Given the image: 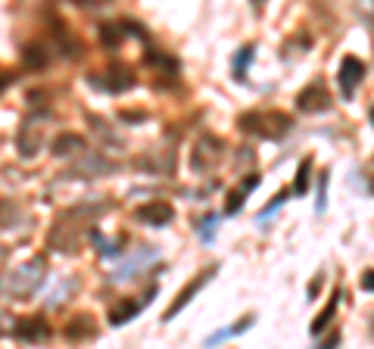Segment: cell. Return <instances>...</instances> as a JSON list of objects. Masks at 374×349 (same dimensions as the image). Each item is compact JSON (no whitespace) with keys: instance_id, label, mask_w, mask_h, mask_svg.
<instances>
[{"instance_id":"obj_1","label":"cell","mask_w":374,"mask_h":349,"mask_svg":"<svg viewBox=\"0 0 374 349\" xmlns=\"http://www.w3.org/2000/svg\"><path fill=\"white\" fill-rule=\"evenodd\" d=\"M237 125H241V131H246V134H256V138H266V141H278L293 128V118L287 113H280V109H250V113L241 116Z\"/></svg>"},{"instance_id":"obj_2","label":"cell","mask_w":374,"mask_h":349,"mask_svg":"<svg viewBox=\"0 0 374 349\" xmlns=\"http://www.w3.org/2000/svg\"><path fill=\"white\" fill-rule=\"evenodd\" d=\"M41 278H44V262L31 259V262L19 265L10 278H6V290H10L13 296H19V300H29V296L35 293V287L41 284Z\"/></svg>"},{"instance_id":"obj_3","label":"cell","mask_w":374,"mask_h":349,"mask_svg":"<svg viewBox=\"0 0 374 349\" xmlns=\"http://www.w3.org/2000/svg\"><path fill=\"white\" fill-rule=\"evenodd\" d=\"M330 106H334V97H330L325 79H315L312 84H305V88L296 93V109H300V113L318 116V113H328Z\"/></svg>"},{"instance_id":"obj_4","label":"cell","mask_w":374,"mask_h":349,"mask_svg":"<svg viewBox=\"0 0 374 349\" xmlns=\"http://www.w3.org/2000/svg\"><path fill=\"white\" fill-rule=\"evenodd\" d=\"M365 75H368V66H365L359 56L346 54L343 63H340V72H337V81H340V93H343V100H353L355 84H362Z\"/></svg>"},{"instance_id":"obj_5","label":"cell","mask_w":374,"mask_h":349,"mask_svg":"<svg viewBox=\"0 0 374 349\" xmlns=\"http://www.w3.org/2000/svg\"><path fill=\"white\" fill-rule=\"evenodd\" d=\"M216 271H218V265H209V268H203V271H200V275H197V278H193V280H191V284H187V287H184V290H181V293H178V300H175L172 305H168V312H166V321H172V318H175V315H178V312H181V309H184V305H187V303H191V300H193V296H197V293L203 290V287H206V280H212V278H216Z\"/></svg>"},{"instance_id":"obj_6","label":"cell","mask_w":374,"mask_h":349,"mask_svg":"<svg viewBox=\"0 0 374 349\" xmlns=\"http://www.w3.org/2000/svg\"><path fill=\"white\" fill-rule=\"evenodd\" d=\"M222 147H225V143L218 141V138L203 134V138L197 141V147H193V153H191V166L197 168V172H206V168L216 163L218 156H222Z\"/></svg>"},{"instance_id":"obj_7","label":"cell","mask_w":374,"mask_h":349,"mask_svg":"<svg viewBox=\"0 0 374 349\" xmlns=\"http://www.w3.org/2000/svg\"><path fill=\"white\" fill-rule=\"evenodd\" d=\"M134 218L143 221V225L163 228L175 218V209H172V203H166V200H150V203H143V206L134 209Z\"/></svg>"},{"instance_id":"obj_8","label":"cell","mask_w":374,"mask_h":349,"mask_svg":"<svg viewBox=\"0 0 374 349\" xmlns=\"http://www.w3.org/2000/svg\"><path fill=\"white\" fill-rule=\"evenodd\" d=\"M13 337L22 340V343H38V340H47L50 337V328L41 315H31V318H19L13 325Z\"/></svg>"},{"instance_id":"obj_9","label":"cell","mask_w":374,"mask_h":349,"mask_svg":"<svg viewBox=\"0 0 374 349\" xmlns=\"http://www.w3.org/2000/svg\"><path fill=\"white\" fill-rule=\"evenodd\" d=\"M16 147H19V156H35L38 147H41V128L35 122H29V125H22V131H19V141H16Z\"/></svg>"},{"instance_id":"obj_10","label":"cell","mask_w":374,"mask_h":349,"mask_svg":"<svg viewBox=\"0 0 374 349\" xmlns=\"http://www.w3.org/2000/svg\"><path fill=\"white\" fill-rule=\"evenodd\" d=\"M337 305H340V290H334V293H330V300H328V305H325V309H321L318 312V318L315 321H312V337H321V334H325V330L330 328V325H334V315H337Z\"/></svg>"},{"instance_id":"obj_11","label":"cell","mask_w":374,"mask_h":349,"mask_svg":"<svg viewBox=\"0 0 374 349\" xmlns=\"http://www.w3.org/2000/svg\"><path fill=\"white\" fill-rule=\"evenodd\" d=\"M63 334H66V340H88V337H94L97 330H94V318L91 315H75V318L69 321V325L63 328Z\"/></svg>"},{"instance_id":"obj_12","label":"cell","mask_w":374,"mask_h":349,"mask_svg":"<svg viewBox=\"0 0 374 349\" xmlns=\"http://www.w3.org/2000/svg\"><path fill=\"white\" fill-rule=\"evenodd\" d=\"M143 303H147V300H143ZM143 303H138V300H125V303L113 305V309H109V325H125V321H131L134 315L143 309Z\"/></svg>"},{"instance_id":"obj_13","label":"cell","mask_w":374,"mask_h":349,"mask_svg":"<svg viewBox=\"0 0 374 349\" xmlns=\"http://www.w3.org/2000/svg\"><path fill=\"white\" fill-rule=\"evenodd\" d=\"M106 88L109 91H128L131 88V84H134V75L128 72V69H125V66H116V69H106Z\"/></svg>"},{"instance_id":"obj_14","label":"cell","mask_w":374,"mask_h":349,"mask_svg":"<svg viewBox=\"0 0 374 349\" xmlns=\"http://www.w3.org/2000/svg\"><path fill=\"white\" fill-rule=\"evenodd\" d=\"M81 147H88V143H84V138L81 134H59V138L54 141V153L56 156H72V153H79Z\"/></svg>"},{"instance_id":"obj_15","label":"cell","mask_w":374,"mask_h":349,"mask_svg":"<svg viewBox=\"0 0 374 349\" xmlns=\"http://www.w3.org/2000/svg\"><path fill=\"white\" fill-rule=\"evenodd\" d=\"M256 184H259V175H250V178L243 181V187H237V191H231V197H228V206H225L228 216H234L237 209H243V203H246V191H253Z\"/></svg>"},{"instance_id":"obj_16","label":"cell","mask_w":374,"mask_h":349,"mask_svg":"<svg viewBox=\"0 0 374 349\" xmlns=\"http://www.w3.org/2000/svg\"><path fill=\"white\" fill-rule=\"evenodd\" d=\"M22 66L25 69H44L47 66V54L41 44H25L22 47Z\"/></svg>"},{"instance_id":"obj_17","label":"cell","mask_w":374,"mask_h":349,"mask_svg":"<svg viewBox=\"0 0 374 349\" xmlns=\"http://www.w3.org/2000/svg\"><path fill=\"white\" fill-rule=\"evenodd\" d=\"M309 175H312V159L305 156L300 163V172H296V184L290 187V193H305L309 191Z\"/></svg>"},{"instance_id":"obj_18","label":"cell","mask_w":374,"mask_h":349,"mask_svg":"<svg viewBox=\"0 0 374 349\" xmlns=\"http://www.w3.org/2000/svg\"><path fill=\"white\" fill-rule=\"evenodd\" d=\"M250 59H253V47L246 44V47L241 50V54L234 56V79H237V81H243V79H246V66H250Z\"/></svg>"},{"instance_id":"obj_19","label":"cell","mask_w":374,"mask_h":349,"mask_svg":"<svg viewBox=\"0 0 374 349\" xmlns=\"http://www.w3.org/2000/svg\"><path fill=\"white\" fill-rule=\"evenodd\" d=\"M13 218H16V209H13V203L0 200V228H10V225H13Z\"/></svg>"},{"instance_id":"obj_20","label":"cell","mask_w":374,"mask_h":349,"mask_svg":"<svg viewBox=\"0 0 374 349\" xmlns=\"http://www.w3.org/2000/svg\"><path fill=\"white\" fill-rule=\"evenodd\" d=\"M325 197H328V172L318 178V212H325Z\"/></svg>"},{"instance_id":"obj_21","label":"cell","mask_w":374,"mask_h":349,"mask_svg":"<svg viewBox=\"0 0 374 349\" xmlns=\"http://www.w3.org/2000/svg\"><path fill=\"white\" fill-rule=\"evenodd\" d=\"M100 35H103V44H118V38H122V31H118V29H113V25H103V31H100Z\"/></svg>"},{"instance_id":"obj_22","label":"cell","mask_w":374,"mask_h":349,"mask_svg":"<svg viewBox=\"0 0 374 349\" xmlns=\"http://www.w3.org/2000/svg\"><path fill=\"white\" fill-rule=\"evenodd\" d=\"M203 221H206V225H203V237L209 241V237L216 234V221H218V218H216V216H209V218H203Z\"/></svg>"},{"instance_id":"obj_23","label":"cell","mask_w":374,"mask_h":349,"mask_svg":"<svg viewBox=\"0 0 374 349\" xmlns=\"http://www.w3.org/2000/svg\"><path fill=\"white\" fill-rule=\"evenodd\" d=\"M362 290H374V271H365L362 275Z\"/></svg>"},{"instance_id":"obj_24","label":"cell","mask_w":374,"mask_h":349,"mask_svg":"<svg viewBox=\"0 0 374 349\" xmlns=\"http://www.w3.org/2000/svg\"><path fill=\"white\" fill-rule=\"evenodd\" d=\"M368 118H371V125H374V106L368 109Z\"/></svg>"},{"instance_id":"obj_25","label":"cell","mask_w":374,"mask_h":349,"mask_svg":"<svg viewBox=\"0 0 374 349\" xmlns=\"http://www.w3.org/2000/svg\"><path fill=\"white\" fill-rule=\"evenodd\" d=\"M0 259H4V250H0Z\"/></svg>"}]
</instances>
